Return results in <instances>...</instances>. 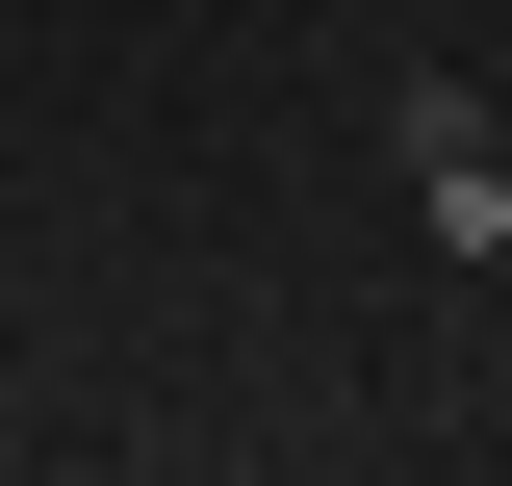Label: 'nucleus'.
Segmentation results:
<instances>
[{"instance_id": "obj_1", "label": "nucleus", "mask_w": 512, "mask_h": 486, "mask_svg": "<svg viewBox=\"0 0 512 486\" xmlns=\"http://www.w3.org/2000/svg\"><path fill=\"white\" fill-rule=\"evenodd\" d=\"M384 128H410V180H436V231L487 256V231H512V128L461 103V77H410V103H384Z\"/></svg>"}]
</instances>
